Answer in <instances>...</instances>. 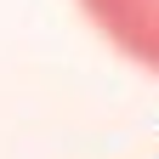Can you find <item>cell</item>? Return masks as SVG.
Masks as SVG:
<instances>
[{"instance_id": "6da1fadb", "label": "cell", "mask_w": 159, "mask_h": 159, "mask_svg": "<svg viewBox=\"0 0 159 159\" xmlns=\"http://www.w3.org/2000/svg\"><path fill=\"white\" fill-rule=\"evenodd\" d=\"M80 6L131 63L159 74V0H80Z\"/></svg>"}]
</instances>
